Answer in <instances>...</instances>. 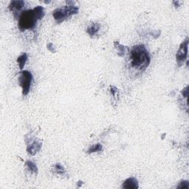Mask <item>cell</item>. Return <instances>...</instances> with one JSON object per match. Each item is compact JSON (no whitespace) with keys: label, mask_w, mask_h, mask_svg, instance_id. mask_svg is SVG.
<instances>
[{"label":"cell","mask_w":189,"mask_h":189,"mask_svg":"<svg viewBox=\"0 0 189 189\" xmlns=\"http://www.w3.org/2000/svg\"><path fill=\"white\" fill-rule=\"evenodd\" d=\"M78 11V8L75 7H64V8L58 9L55 10L53 13V16L55 19L58 22H61L73 13H76Z\"/></svg>","instance_id":"3"},{"label":"cell","mask_w":189,"mask_h":189,"mask_svg":"<svg viewBox=\"0 0 189 189\" xmlns=\"http://www.w3.org/2000/svg\"><path fill=\"white\" fill-rule=\"evenodd\" d=\"M38 19L39 18L34 10L25 11L19 19V25L20 29L23 31V30L31 29L34 28Z\"/></svg>","instance_id":"2"},{"label":"cell","mask_w":189,"mask_h":189,"mask_svg":"<svg viewBox=\"0 0 189 189\" xmlns=\"http://www.w3.org/2000/svg\"><path fill=\"white\" fill-rule=\"evenodd\" d=\"M33 147H35L36 146V149H40V146H41V144L39 143V144H33ZM37 152V151H36V149H35V148H31V149H30V152H31V153H32V155H34L35 153H36V152Z\"/></svg>","instance_id":"11"},{"label":"cell","mask_w":189,"mask_h":189,"mask_svg":"<svg viewBox=\"0 0 189 189\" xmlns=\"http://www.w3.org/2000/svg\"><path fill=\"white\" fill-rule=\"evenodd\" d=\"M25 4V3L23 2V1H13L12 3H11L10 4V7L12 9L13 8H16L17 10H19V9H21L22 7H23V5Z\"/></svg>","instance_id":"7"},{"label":"cell","mask_w":189,"mask_h":189,"mask_svg":"<svg viewBox=\"0 0 189 189\" xmlns=\"http://www.w3.org/2000/svg\"><path fill=\"white\" fill-rule=\"evenodd\" d=\"M188 40L185 41L181 44L180 47H179V50L177 54V59L179 62L184 61L185 58H186L187 53H188Z\"/></svg>","instance_id":"5"},{"label":"cell","mask_w":189,"mask_h":189,"mask_svg":"<svg viewBox=\"0 0 189 189\" xmlns=\"http://www.w3.org/2000/svg\"><path fill=\"white\" fill-rule=\"evenodd\" d=\"M98 31V27L97 26V25L94 24L93 25L90 26V28H88V33H90L91 36H93V35L96 33V32Z\"/></svg>","instance_id":"9"},{"label":"cell","mask_w":189,"mask_h":189,"mask_svg":"<svg viewBox=\"0 0 189 189\" xmlns=\"http://www.w3.org/2000/svg\"><path fill=\"white\" fill-rule=\"evenodd\" d=\"M32 81V75L30 72L25 70L22 72V73L20 76L19 82L20 85L22 87V93L23 95H26L28 93L31 87V84Z\"/></svg>","instance_id":"4"},{"label":"cell","mask_w":189,"mask_h":189,"mask_svg":"<svg viewBox=\"0 0 189 189\" xmlns=\"http://www.w3.org/2000/svg\"><path fill=\"white\" fill-rule=\"evenodd\" d=\"M101 148H102V146H101V145H100V144H97V145L93 146V147L90 148V151H89V152H90V153H93V152H98V151L101 150Z\"/></svg>","instance_id":"10"},{"label":"cell","mask_w":189,"mask_h":189,"mask_svg":"<svg viewBox=\"0 0 189 189\" xmlns=\"http://www.w3.org/2000/svg\"><path fill=\"white\" fill-rule=\"evenodd\" d=\"M123 188H138V183L136 179L128 178L124 182H123Z\"/></svg>","instance_id":"6"},{"label":"cell","mask_w":189,"mask_h":189,"mask_svg":"<svg viewBox=\"0 0 189 189\" xmlns=\"http://www.w3.org/2000/svg\"><path fill=\"white\" fill-rule=\"evenodd\" d=\"M150 58L143 46H135L130 52V63L137 69H145L149 63Z\"/></svg>","instance_id":"1"},{"label":"cell","mask_w":189,"mask_h":189,"mask_svg":"<svg viewBox=\"0 0 189 189\" xmlns=\"http://www.w3.org/2000/svg\"><path fill=\"white\" fill-rule=\"evenodd\" d=\"M27 58H28V57H27L26 53H24L23 55H22L21 56L18 58L17 61H18L19 64V67L21 68V69H22V67H23L24 65H25V61H27Z\"/></svg>","instance_id":"8"},{"label":"cell","mask_w":189,"mask_h":189,"mask_svg":"<svg viewBox=\"0 0 189 189\" xmlns=\"http://www.w3.org/2000/svg\"><path fill=\"white\" fill-rule=\"evenodd\" d=\"M28 166H29V168H31L32 171H36V166L34 163H33L32 162H28Z\"/></svg>","instance_id":"12"}]
</instances>
